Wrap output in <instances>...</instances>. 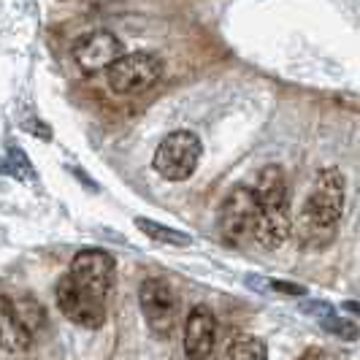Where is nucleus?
Here are the masks:
<instances>
[{
  "instance_id": "39448f33",
  "label": "nucleus",
  "mask_w": 360,
  "mask_h": 360,
  "mask_svg": "<svg viewBox=\"0 0 360 360\" xmlns=\"http://www.w3.org/2000/svg\"><path fill=\"white\" fill-rule=\"evenodd\" d=\"M162 60L152 52H125L106 68L111 92L117 95H139L160 82Z\"/></svg>"
},
{
  "instance_id": "6e6552de",
  "label": "nucleus",
  "mask_w": 360,
  "mask_h": 360,
  "mask_svg": "<svg viewBox=\"0 0 360 360\" xmlns=\"http://www.w3.org/2000/svg\"><path fill=\"white\" fill-rule=\"evenodd\" d=\"M125 54V44L111 30H95L90 36L79 38L73 46V60L84 73L106 71L108 65Z\"/></svg>"
},
{
  "instance_id": "1a4fd4ad",
  "label": "nucleus",
  "mask_w": 360,
  "mask_h": 360,
  "mask_svg": "<svg viewBox=\"0 0 360 360\" xmlns=\"http://www.w3.org/2000/svg\"><path fill=\"white\" fill-rule=\"evenodd\" d=\"M54 301L60 311L65 314V320H71L73 325H82V328H101L106 323V307L103 304H95L90 298H84L79 290L68 282V276H63L54 288Z\"/></svg>"
},
{
  "instance_id": "f257e3e1",
  "label": "nucleus",
  "mask_w": 360,
  "mask_h": 360,
  "mask_svg": "<svg viewBox=\"0 0 360 360\" xmlns=\"http://www.w3.org/2000/svg\"><path fill=\"white\" fill-rule=\"evenodd\" d=\"M252 190L257 198V222H255L252 238L266 250H276L288 241L292 231L288 176L279 165H266L257 174Z\"/></svg>"
},
{
  "instance_id": "4468645a",
  "label": "nucleus",
  "mask_w": 360,
  "mask_h": 360,
  "mask_svg": "<svg viewBox=\"0 0 360 360\" xmlns=\"http://www.w3.org/2000/svg\"><path fill=\"white\" fill-rule=\"evenodd\" d=\"M233 360H269V349L260 339H241L231 347Z\"/></svg>"
},
{
  "instance_id": "6ab92c4d",
  "label": "nucleus",
  "mask_w": 360,
  "mask_h": 360,
  "mask_svg": "<svg viewBox=\"0 0 360 360\" xmlns=\"http://www.w3.org/2000/svg\"><path fill=\"white\" fill-rule=\"evenodd\" d=\"M344 309H347L349 314H358V304H355V301H347V304H344Z\"/></svg>"
},
{
  "instance_id": "ddd939ff",
  "label": "nucleus",
  "mask_w": 360,
  "mask_h": 360,
  "mask_svg": "<svg viewBox=\"0 0 360 360\" xmlns=\"http://www.w3.org/2000/svg\"><path fill=\"white\" fill-rule=\"evenodd\" d=\"M17 307V314H19V320H22V325L36 336L38 330L46 325V314H44V307L41 304H36V301H19V304H14Z\"/></svg>"
},
{
  "instance_id": "7ed1b4c3",
  "label": "nucleus",
  "mask_w": 360,
  "mask_h": 360,
  "mask_svg": "<svg viewBox=\"0 0 360 360\" xmlns=\"http://www.w3.org/2000/svg\"><path fill=\"white\" fill-rule=\"evenodd\" d=\"M65 276L84 298L106 307L108 295L114 290V279H117V263L103 250H82L73 257Z\"/></svg>"
},
{
  "instance_id": "2eb2a0df",
  "label": "nucleus",
  "mask_w": 360,
  "mask_h": 360,
  "mask_svg": "<svg viewBox=\"0 0 360 360\" xmlns=\"http://www.w3.org/2000/svg\"><path fill=\"white\" fill-rule=\"evenodd\" d=\"M320 323H323L325 330H330V333H336V336H344V339H349V342L358 339V328L352 323H347V320H339L336 314H328Z\"/></svg>"
},
{
  "instance_id": "9d476101",
  "label": "nucleus",
  "mask_w": 360,
  "mask_h": 360,
  "mask_svg": "<svg viewBox=\"0 0 360 360\" xmlns=\"http://www.w3.org/2000/svg\"><path fill=\"white\" fill-rule=\"evenodd\" d=\"M217 344V317L209 307H195L184 323V352L190 360H209Z\"/></svg>"
},
{
  "instance_id": "0eeeda50",
  "label": "nucleus",
  "mask_w": 360,
  "mask_h": 360,
  "mask_svg": "<svg viewBox=\"0 0 360 360\" xmlns=\"http://www.w3.org/2000/svg\"><path fill=\"white\" fill-rule=\"evenodd\" d=\"M255 222H257V198L252 187H236L222 200L219 214H217V228L225 244L238 247L241 241L252 238Z\"/></svg>"
},
{
  "instance_id": "f3484780",
  "label": "nucleus",
  "mask_w": 360,
  "mask_h": 360,
  "mask_svg": "<svg viewBox=\"0 0 360 360\" xmlns=\"http://www.w3.org/2000/svg\"><path fill=\"white\" fill-rule=\"evenodd\" d=\"M301 309H304L307 314H311V317H317V320H323V317H328V314H333L330 304H325V301H307V304H301Z\"/></svg>"
},
{
  "instance_id": "dca6fc26",
  "label": "nucleus",
  "mask_w": 360,
  "mask_h": 360,
  "mask_svg": "<svg viewBox=\"0 0 360 360\" xmlns=\"http://www.w3.org/2000/svg\"><path fill=\"white\" fill-rule=\"evenodd\" d=\"M266 288H271L274 292H285V295H304L307 288H301V285H292V282H285V279H269V282H263Z\"/></svg>"
},
{
  "instance_id": "aec40b11",
  "label": "nucleus",
  "mask_w": 360,
  "mask_h": 360,
  "mask_svg": "<svg viewBox=\"0 0 360 360\" xmlns=\"http://www.w3.org/2000/svg\"><path fill=\"white\" fill-rule=\"evenodd\" d=\"M82 3H103V0H82Z\"/></svg>"
},
{
  "instance_id": "a211bd4d",
  "label": "nucleus",
  "mask_w": 360,
  "mask_h": 360,
  "mask_svg": "<svg viewBox=\"0 0 360 360\" xmlns=\"http://www.w3.org/2000/svg\"><path fill=\"white\" fill-rule=\"evenodd\" d=\"M301 360H339L336 355H330L328 349H311V352H307Z\"/></svg>"
},
{
  "instance_id": "f8f14e48",
  "label": "nucleus",
  "mask_w": 360,
  "mask_h": 360,
  "mask_svg": "<svg viewBox=\"0 0 360 360\" xmlns=\"http://www.w3.org/2000/svg\"><path fill=\"white\" fill-rule=\"evenodd\" d=\"M136 225H139L141 233H146L152 241H158V244H168V247H190V244H193V236L190 233L165 228L160 222H152V219H144V217H139Z\"/></svg>"
},
{
  "instance_id": "20e7f679",
  "label": "nucleus",
  "mask_w": 360,
  "mask_h": 360,
  "mask_svg": "<svg viewBox=\"0 0 360 360\" xmlns=\"http://www.w3.org/2000/svg\"><path fill=\"white\" fill-rule=\"evenodd\" d=\"M200 155H203V146L193 130H174L158 144L152 165L162 179L184 181L195 174Z\"/></svg>"
},
{
  "instance_id": "9b49d317",
  "label": "nucleus",
  "mask_w": 360,
  "mask_h": 360,
  "mask_svg": "<svg viewBox=\"0 0 360 360\" xmlns=\"http://www.w3.org/2000/svg\"><path fill=\"white\" fill-rule=\"evenodd\" d=\"M30 344H33V333L22 325L14 301L0 295V347L8 352H27Z\"/></svg>"
},
{
  "instance_id": "423d86ee",
  "label": "nucleus",
  "mask_w": 360,
  "mask_h": 360,
  "mask_svg": "<svg viewBox=\"0 0 360 360\" xmlns=\"http://www.w3.org/2000/svg\"><path fill=\"white\" fill-rule=\"evenodd\" d=\"M139 304H141L146 328L158 339H171L176 328V317H179V298L171 288V282H165L160 276L144 279L139 288Z\"/></svg>"
},
{
  "instance_id": "f03ea898",
  "label": "nucleus",
  "mask_w": 360,
  "mask_h": 360,
  "mask_svg": "<svg viewBox=\"0 0 360 360\" xmlns=\"http://www.w3.org/2000/svg\"><path fill=\"white\" fill-rule=\"evenodd\" d=\"M344 214V176L339 168H323L304 198L298 231L307 244H325Z\"/></svg>"
}]
</instances>
